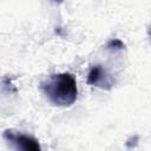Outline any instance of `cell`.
<instances>
[{"label": "cell", "mask_w": 151, "mask_h": 151, "mask_svg": "<svg viewBox=\"0 0 151 151\" xmlns=\"http://www.w3.org/2000/svg\"><path fill=\"white\" fill-rule=\"evenodd\" d=\"M39 87L45 98L54 106H72L78 98L77 80L67 72L48 76L40 83Z\"/></svg>", "instance_id": "obj_1"}, {"label": "cell", "mask_w": 151, "mask_h": 151, "mask_svg": "<svg viewBox=\"0 0 151 151\" xmlns=\"http://www.w3.org/2000/svg\"><path fill=\"white\" fill-rule=\"evenodd\" d=\"M2 138L8 151H42L38 139L19 131L7 129L2 133Z\"/></svg>", "instance_id": "obj_2"}, {"label": "cell", "mask_w": 151, "mask_h": 151, "mask_svg": "<svg viewBox=\"0 0 151 151\" xmlns=\"http://www.w3.org/2000/svg\"><path fill=\"white\" fill-rule=\"evenodd\" d=\"M87 84L101 90L110 91L113 86V80L101 65H94L91 67L87 74Z\"/></svg>", "instance_id": "obj_3"}, {"label": "cell", "mask_w": 151, "mask_h": 151, "mask_svg": "<svg viewBox=\"0 0 151 151\" xmlns=\"http://www.w3.org/2000/svg\"><path fill=\"white\" fill-rule=\"evenodd\" d=\"M106 47L109 50H111V51H120V50H124L125 48V44L120 39H116L114 38V39H111L107 42Z\"/></svg>", "instance_id": "obj_4"}, {"label": "cell", "mask_w": 151, "mask_h": 151, "mask_svg": "<svg viewBox=\"0 0 151 151\" xmlns=\"http://www.w3.org/2000/svg\"><path fill=\"white\" fill-rule=\"evenodd\" d=\"M149 34H150V38H151V27L149 28Z\"/></svg>", "instance_id": "obj_5"}]
</instances>
